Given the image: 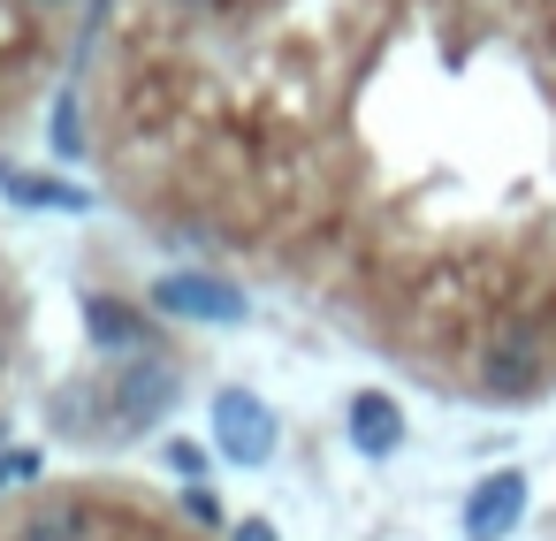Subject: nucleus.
<instances>
[{"mask_svg":"<svg viewBox=\"0 0 556 541\" xmlns=\"http://www.w3.org/2000/svg\"><path fill=\"white\" fill-rule=\"evenodd\" d=\"M54 130L404 381L556 397V0H100Z\"/></svg>","mask_w":556,"mask_h":541,"instance_id":"nucleus-1","label":"nucleus"},{"mask_svg":"<svg viewBox=\"0 0 556 541\" xmlns=\"http://www.w3.org/2000/svg\"><path fill=\"white\" fill-rule=\"evenodd\" d=\"M100 0H0V153L47 100H62Z\"/></svg>","mask_w":556,"mask_h":541,"instance_id":"nucleus-2","label":"nucleus"},{"mask_svg":"<svg viewBox=\"0 0 556 541\" xmlns=\"http://www.w3.org/2000/svg\"><path fill=\"white\" fill-rule=\"evenodd\" d=\"M31 358H39V290H31V275H24V260H16V244L0 237V419L16 412Z\"/></svg>","mask_w":556,"mask_h":541,"instance_id":"nucleus-3","label":"nucleus"},{"mask_svg":"<svg viewBox=\"0 0 556 541\" xmlns=\"http://www.w3.org/2000/svg\"><path fill=\"white\" fill-rule=\"evenodd\" d=\"M518 503H526V480H518V473H495V480L465 503V533H472V541H503L510 518H518Z\"/></svg>","mask_w":556,"mask_h":541,"instance_id":"nucleus-4","label":"nucleus"},{"mask_svg":"<svg viewBox=\"0 0 556 541\" xmlns=\"http://www.w3.org/2000/svg\"><path fill=\"white\" fill-rule=\"evenodd\" d=\"M351 412H366V442H374V450L396 442V412H389V397H358Z\"/></svg>","mask_w":556,"mask_h":541,"instance_id":"nucleus-5","label":"nucleus"}]
</instances>
